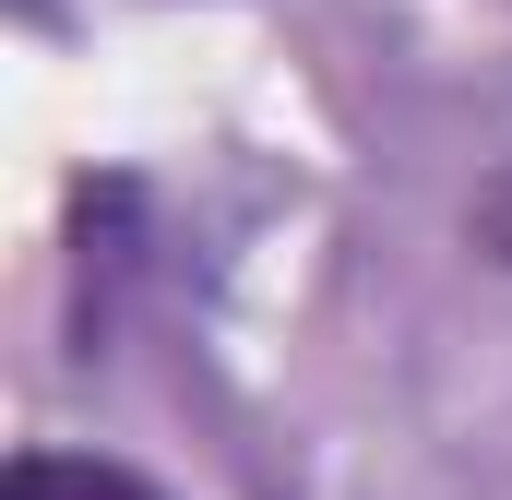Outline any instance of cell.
I'll return each instance as SVG.
<instances>
[{
	"label": "cell",
	"mask_w": 512,
	"mask_h": 500,
	"mask_svg": "<svg viewBox=\"0 0 512 500\" xmlns=\"http://www.w3.org/2000/svg\"><path fill=\"white\" fill-rule=\"evenodd\" d=\"M12 500H143L131 477H108V465H60V453H24L12 465Z\"/></svg>",
	"instance_id": "1"
}]
</instances>
